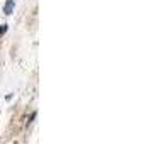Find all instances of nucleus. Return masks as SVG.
<instances>
[{"mask_svg": "<svg viewBox=\"0 0 151 144\" xmlns=\"http://www.w3.org/2000/svg\"><path fill=\"white\" fill-rule=\"evenodd\" d=\"M12 5H14V4H12V0H9L7 5H5V14H10V12H12Z\"/></svg>", "mask_w": 151, "mask_h": 144, "instance_id": "1", "label": "nucleus"}]
</instances>
